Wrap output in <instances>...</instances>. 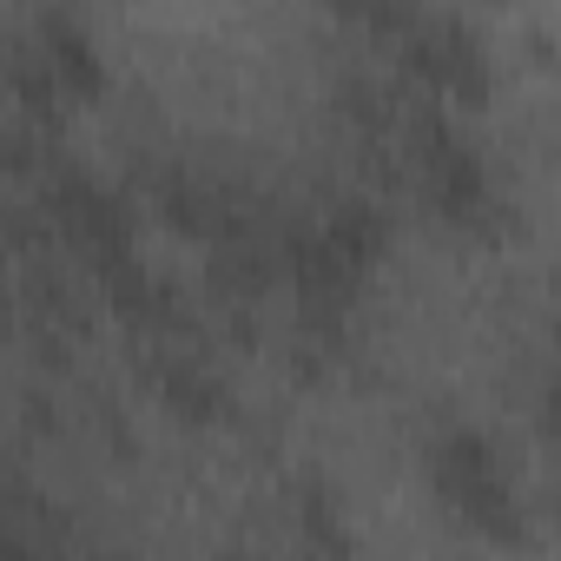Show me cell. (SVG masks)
Masks as SVG:
<instances>
[{"label": "cell", "instance_id": "1", "mask_svg": "<svg viewBox=\"0 0 561 561\" xmlns=\"http://www.w3.org/2000/svg\"><path fill=\"white\" fill-rule=\"evenodd\" d=\"M377 377L410 403L476 410L515 403V351H522V277L515 251L456 231L416 225L370 264L357 305Z\"/></svg>", "mask_w": 561, "mask_h": 561}]
</instances>
